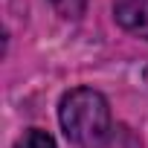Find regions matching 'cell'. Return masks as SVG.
Returning a JSON list of instances; mask_svg holds the SVG:
<instances>
[{"label": "cell", "instance_id": "obj_1", "mask_svg": "<svg viewBox=\"0 0 148 148\" xmlns=\"http://www.w3.org/2000/svg\"><path fill=\"white\" fill-rule=\"evenodd\" d=\"M58 119H61L67 139L79 148H99L110 131L108 99L93 87H76V90L64 93Z\"/></svg>", "mask_w": 148, "mask_h": 148}, {"label": "cell", "instance_id": "obj_2", "mask_svg": "<svg viewBox=\"0 0 148 148\" xmlns=\"http://www.w3.org/2000/svg\"><path fill=\"white\" fill-rule=\"evenodd\" d=\"M113 18L125 32L148 41V0H116Z\"/></svg>", "mask_w": 148, "mask_h": 148}, {"label": "cell", "instance_id": "obj_3", "mask_svg": "<svg viewBox=\"0 0 148 148\" xmlns=\"http://www.w3.org/2000/svg\"><path fill=\"white\" fill-rule=\"evenodd\" d=\"M15 148H55V142H52V136H49L47 131L32 128V131H26V134L15 142Z\"/></svg>", "mask_w": 148, "mask_h": 148}, {"label": "cell", "instance_id": "obj_4", "mask_svg": "<svg viewBox=\"0 0 148 148\" xmlns=\"http://www.w3.org/2000/svg\"><path fill=\"white\" fill-rule=\"evenodd\" d=\"M52 9L61 15V18H70V21H79L84 15V6H87V0H49Z\"/></svg>", "mask_w": 148, "mask_h": 148}, {"label": "cell", "instance_id": "obj_5", "mask_svg": "<svg viewBox=\"0 0 148 148\" xmlns=\"http://www.w3.org/2000/svg\"><path fill=\"white\" fill-rule=\"evenodd\" d=\"M145 79H148V70H145Z\"/></svg>", "mask_w": 148, "mask_h": 148}]
</instances>
